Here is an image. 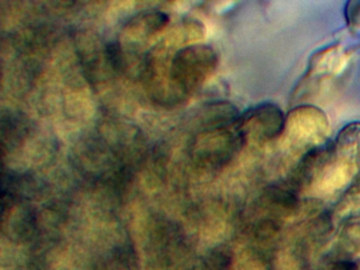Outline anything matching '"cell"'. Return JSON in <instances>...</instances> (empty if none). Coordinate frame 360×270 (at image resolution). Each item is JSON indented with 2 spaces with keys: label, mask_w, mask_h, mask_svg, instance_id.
Returning a JSON list of instances; mask_svg holds the SVG:
<instances>
[{
  "label": "cell",
  "mask_w": 360,
  "mask_h": 270,
  "mask_svg": "<svg viewBox=\"0 0 360 270\" xmlns=\"http://www.w3.org/2000/svg\"><path fill=\"white\" fill-rule=\"evenodd\" d=\"M218 55L204 44H193L179 49L170 61L169 84L176 93L189 94L197 90L216 71Z\"/></svg>",
  "instance_id": "6da1fadb"
},
{
  "label": "cell",
  "mask_w": 360,
  "mask_h": 270,
  "mask_svg": "<svg viewBox=\"0 0 360 270\" xmlns=\"http://www.w3.org/2000/svg\"><path fill=\"white\" fill-rule=\"evenodd\" d=\"M243 141L238 124L206 129L195 136L193 145V156L204 166L219 168L233 158Z\"/></svg>",
  "instance_id": "7a4b0ae2"
},
{
  "label": "cell",
  "mask_w": 360,
  "mask_h": 270,
  "mask_svg": "<svg viewBox=\"0 0 360 270\" xmlns=\"http://www.w3.org/2000/svg\"><path fill=\"white\" fill-rule=\"evenodd\" d=\"M286 118L281 109L274 103H262L240 116L238 127L242 136H252L258 141H269L282 134Z\"/></svg>",
  "instance_id": "3957f363"
},
{
  "label": "cell",
  "mask_w": 360,
  "mask_h": 270,
  "mask_svg": "<svg viewBox=\"0 0 360 270\" xmlns=\"http://www.w3.org/2000/svg\"><path fill=\"white\" fill-rule=\"evenodd\" d=\"M285 129L295 139L313 143L321 141L326 133V116L316 108H298L286 118Z\"/></svg>",
  "instance_id": "277c9868"
},
{
  "label": "cell",
  "mask_w": 360,
  "mask_h": 270,
  "mask_svg": "<svg viewBox=\"0 0 360 270\" xmlns=\"http://www.w3.org/2000/svg\"><path fill=\"white\" fill-rule=\"evenodd\" d=\"M347 22L352 27H360V1H352L345 8Z\"/></svg>",
  "instance_id": "5b68a950"
}]
</instances>
